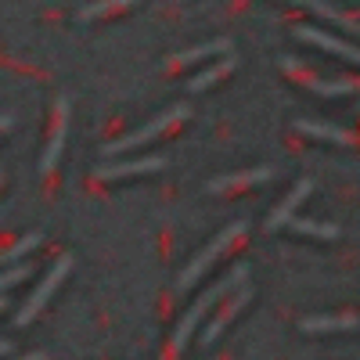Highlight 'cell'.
<instances>
[{"mask_svg": "<svg viewBox=\"0 0 360 360\" xmlns=\"http://www.w3.org/2000/svg\"><path fill=\"white\" fill-rule=\"evenodd\" d=\"M245 278H249V263H234V270H231V274H227L224 281H217V285L209 288V292L198 299V303H195V307L184 314V321L176 324V332H173V339H169V349H173V353H180V349H184V346H188V335L195 332V324L202 321V314H205L209 307H213L217 299H224L227 292H238V288L245 285Z\"/></svg>", "mask_w": 360, "mask_h": 360, "instance_id": "obj_1", "label": "cell"}, {"mask_svg": "<svg viewBox=\"0 0 360 360\" xmlns=\"http://www.w3.org/2000/svg\"><path fill=\"white\" fill-rule=\"evenodd\" d=\"M245 231H249V224H245V220H238V224L224 227V231L213 238V242H209V249H205V252H198V256L188 263V270H184V274L176 278V292H188V288H191V285H195V281L205 274V266L213 263L217 256H224V252L231 249V242H238V238H242Z\"/></svg>", "mask_w": 360, "mask_h": 360, "instance_id": "obj_2", "label": "cell"}, {"mask_svg": "<svg viewBox=\"0 0 360 360\" xmlns=\"http://www.w3.org/2000/svg\"><path fill=\"white\" fill-rule=\"evenodd\" d=\"M191 115V108H188V101L184 105H176V108H169V112H162L159 119H152V123H144L141 130H134V134H127V137H119V141H108L101 152L112 159V155H119V152H130V148H141L144 141H152V137H159L166 127H173V123H180V119H188Z\"/></svg>", "mask_w": 360, "mask_h": 360, "instance_id": "obj_3", "label": "cell"}, {"mask_svg": "<svg viewBox=\"0 0 360 360\" xmlns=\"http://www.w3.org/2000/svg\"><path fill=\"white\" fill-rule=\"evenodd\" d=\"M69 270H72V256H62V259H58L51 270H47V278H44V285L33 292V299H29V303L18 310V317H15V324L18 328H25L29 321H33L40 310H44V303H47V299H51V292L58 288V285H62V278L69 274Z\"/></svg>", "mask_w": 360, "mask_h": 360, "instance_id": "obj_4", "label": "cell"}, {"mask_svg": "<svg viewBox=\"0 0 360 360\" xmlns=\"http://www.w3.org/2000/svg\"><path fill=\"white\" fill-rule=\"evenodd\" d=\"M69 112H72V101H69V98H58V105H54L58 123H54V134H51V141H47V152H44V159H40V176H47V173L54 169L58 155H62L65 130H69Z\"/></svg>", "mask_w": 360, "mask_h": 360, "instance_id": "obj_5", "label": "cell"}, {"mask_svg": "<svg viewBox=\"0 0 360 360\" xmlns=\"http://www.w3.org/2000/svg\"><path fill=\"white\" fill-rule=\"evenodd\" d=\"M166 155H144V159H130V162H112V166H98L94 176L98 180H119V176H137V173H152L162 169Z\"/></svg>", "mask_w": 360, "mask_h": 360, "instance_id": "obj_6", "label": "cell"}, {"mask_svg": "<svg viewBox=\"0 0 360 360\" xmlns=\"http://www.w3.org/2000/svg\"><path fill=\"white\" fill-rule=\"evenodd\" d=\"M249 299H252V288H249V285H242V288H238V292H234V295L227 299V303H224V310H220V314H217L213 321L205 324V332H202V342H217V335H220L224 328H227V321H231V317H234L238 310H242V307L249 303Z\"/></svg>", "mask_w": 360, "mask_h": 360, "instance_id": "obj_7", "label": "cell"}, {"mask_svg": "<svg viewBox=\"0 0 360 360\" xmlns=\"http://www.w3.org/2000/svg\"><path fill=\"white\" fill-rule=\"evenodd\" d=\"M310 191H314V180L310 176H303V180H299V184H295V191L274 209V217H270L266 220V231H278V227H285V224H292L295 220V209H299V202H307L310 198Z\"/></svg>", "mask_w": 360, "mask_h": 360, "instance_id": "obj_8", "label": "cell"}, {"mask_svg": "<svg viewBox=\"0 0 360 360\" xmlns=\"http://www.w3.org/2000/svg\"><path fill=\"white\" fill-rule=\"evenodd\" d=\"M295 37H299V40H310V44H317V47H324V51H332V54H342V58H349V62L360 65V47H349V44H342V40H335V37L321 33V29H314V25H299Z\"/></svg>", "mask_w": 360, "mask_h": 360, "instance_id": "obj_9", "label": "cell"}, {"mask_svg": "<svg viewBox=\"0 0 360 360\" xmlns=\"http://www.w3.org/2000/svg\"><path fill=\"white\" fill-rule=\"evenodd\" d=\"M274 176V169L270 166H259V169H245V173H231V176H217V180H209V188L205 191H231V188H245V184H263V180Z\"/></svg>", "mask_w": 360, "mask_h": 360, "instance_id": "obj_10", "label": "cell"}, {"mask_svg": "<svg viewBox=\"0 0 360 360\" xmlns=\"http://www.w3.org/2000/svg\"><path fill=\"white\" fill-rule=\"evenodd\" d=\"M209 54L227 58V54H231V40H213V44H202V47H191V51H180V54L166 58L162 69H173V65H195V62H202V58H209Z\"/></svg>", "mask_w": 360, "mask_h": 360, "instance_id": "obj_11", "label": "cell"}, {"mask_svg": "<svg viewBox=\"0 0 360 360\" xmlns=\"http://www.w3.org/2000/svg\"><path fill=\"white\" fill-rule=\"evenodd\" d=\"M360 317L356 314H332V317H303V332H349L356 328Z\"/></svg>", "mask_w": 360, "mask_h": 360, "instance_id": "obj_12", "label": "cell"}, {"mask_svg": "<svg viewBox=\"0 0 360 360\" xmlns=\"http://www.w3.org/2000/svg\"><path fill=\"white\" fill-rule=\"evenodd\" d=\"M299 134H310V137H321V141H332V144H353V137L332 123H314V119H299L295 123Z\"/></svg>", "mask_w": 360, "mask_h": 360, "instance_id": "obj_13", "label": "cell"}, {"mask_svg": "<svg viewBox=\"0 0 360 360\" xmlns=\"http://www.w3.org/2000/svg\"><path fill=\"white\" fill-rule=\"evenodd\" d=\"M231 69H234V58L227 54V58H220L217 65H209L205 72H198V76L191 79V94H198V90H205V86H213V83H217V79H224Z\"/></svg>", "mask_w": 360, "mask_h": 360, "instance_id": "obj_14", "label": "cell"}, {"mask_svg": "<svg viewBox=\"0 0 360 360\" xmlns=\"http://www.w3.org/2000/svg\"><path fill=\"white\" fill-rule=\"evenodd\" d=\"M310 90L321 98H339V94H353L356 83L353 79H310Z\"/></svg>", "mask_w": 360, "mask_h": 360, "instance_id": "obj_15", "label": "cell"}, {"mask_svg": "<svg viewBox=\"0 0 360 360\" xmlns=\"http://www.w3.org/2000/svg\"><path fill=\"white\" fill-rule=\"evenodd\" d=\"M310 11H314V15H321V18H332L335 25L349 29V33H356V29H360V25H356L353 18H346V15H342L339 8H332V4H321V0H310Z\"/></svg>", "mask_w": 360, "mask_h": 360, "instance_id": "obj_16", "label": "cell"}, {"mask_svg": "<svg viewBox=\"0 0 360 360\" xmlns=\"http://www.w3.org/2000/svg\"><path fill=\"white\" fill-rule=\"evenodd\" d=\"M119 8H130V0H101V4H86V8H79V22L101 18V15H108V11H119Z\"/></svg>", "mask_w": 360, "mask_h": 360, "instance_id": "obj_17", "label": "cell"}, {"mask_svg": "<svg viewBox=\"0 0 360 360\" xmlns=\"http://www.w3.org/2000/svg\"><path fill=\"white\" fill-rule=\"evenodd\" d=\"M40 242H44V234H25V238H18V242H15L11 249H4V263H15V259H22L25 252H33Z\"/></svg>", "mask_w": 360, "mask_h": 360, "instance_id": "obj_18", "label": "cell"}, {"mask_svg": "<svg viewBox=\"0 0 360 360\" xmlns=\"http://www.w3.org/2000/svg\"><path fill=\"white\" fill-rule=\"evenodd\" d=\"M292 227L299 234H314V238H339L335 224H314V220H292Z\"/></svg>", "mask_w": 360, "mask_h": 360, "instance_id": "obj_19", "label": "cell"}, {"mask_svg": "<svg viewBox=\"0 0 360 360\" xmlns=\"http://www.w3.org/2000/svg\"><path fill=\"white\" fill-rule=\"evenodd\" d=\"M29 274H33V270H29V266H22V263H18V266H8V274H4V278H0V288H4V292H8V288H15V285H22V281H25Z\"/></svg>", "mask_w": 360, "mask_h": 360, "instance_id": "obj_20", "label": "cell"}, {"mask_svg": "<svg viewBox=\"0 0 360 360\" xmlns=\"http://www.w3.org/2000/svg\"><path fill=\"white\" fill-rule=\"evenodd\" d=\"M281 69L299 76V72H303V62H299V58H292V54H281Z\"/></svg>", "mask_w": 360, "mask_h": 360, "instance_id": "obj_21", "label": "cell"}, {"mask_svg": "<svg viewBox=\"0 0 360 360\" xmlns=\"http://www.w3.org/2000/svg\"><path fill=\"white\" fill-rule=\"evenodd\" d=\"M0 127L11 130V127H15V115H11V112H4V119H0Z\"/></svg>", "mask_w": 360, "mask_h": 360, "instance_id": "obj_22", "label": "cell"}, {"mask_svg": "<svg viewBox=\"0 0 360 360\" xmlns=\"http://www.w3.org/2000/svg\"><path fill=\"white\" fill-rule=\"evenodd\" d=\"M25 360H47V356H44V353H29Z\"/></svg>", "mask_w": 360, "mask_h": 360, "instance_id": "obj_23", "label": "cell"}]
</instances>
